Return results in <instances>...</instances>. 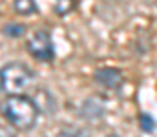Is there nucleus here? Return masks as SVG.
I'll use <instances>...</instances> for the list:
<instances>
[{
  "label": "nucleus",
  "instance_id": "f257e3e1",
  "mask_svg": "<svg viewBox=\"0 0 157 137\" xmlns=\"http://www.w3.org/2000/svg\"><path fill=\"white\" fill-rule=\"evenodd\" d=\"M2 115L13 128L28 132L37 124L39 106H37L35 99H31L24 93H15V95H7L4 99Z\"/></svg>",
  "mask_w": 157,
  "mask_h": 137
},
{
  "label": "nucleus",
  "instance_id": "f03ea898",
  "mask_svg": "<svg viewBox=\"0 0 157 137\" xmlns=\"http://www.w3.org/2000/svg\"><path fill=\"white\" fill-rule=\"evenodd\" d=\"M33 81H35V73L24 62H7L6 66H2L0 82H2V91L7 95L22 93L33 84Z\"/></svg>",
  "mask_w": 157,
  "mask_h": 137
},
{
  "label": "nucleus",
  "instance_id": "7ed1b4c3",
  "mask_svg": "<svg viewBox=\"0 0 157 137\" xmlns=\"http://www.w3.org/2000/svg\"><path fill=\"white\" fill-rule=\"evenodd\" d=\"M28 51L31 57H35L40 62H53L55 59V48L51 35L48 31H37L31 35V39L28 40Z\"/></svg>",
  "mask_w": 157,
  "mask_h": 137
},
{
  "label": "nucleus",
  "instance_id": "20e7f679",
  "mask_svg": "<svg viewBox=\"0 0 157 137\" xmlns=\"http://www.w3.org/2000/svg\"><path fill=\"white\" fill-rule=\"evenodd\" d=\"M93 79H95L97 84H101L108 90H117L124 81L121 70H117V68H101V70L95 71Z\"/></svg>",
  "mask_w": 157,
  "mask_h": 137
},
{
  "label": "nucleus",
  "instance_id": "39448f33",
  "mask_svg": "<svg viewBox=\"0 0 157 137\" xmlns=\"http://www.w3.org/2000/svg\"><path fill=\"white\" fill-rule=\"evenodd\" d=\"M78 113H80L82 119H86V121H99V119H102V115L106 113V106H104V102H102L101 97H88V99L82 102Z\"/></svg>",
  "mask_w": 157,
  "mask_h": 137
},
{
  "label": "nucleus",
  "instance_id": "423d86ee",
  "mask_svg": "<svg viewBox=\"0 0 157 137\" xmlns=\"http://www.w3.org/2000/svg\"><path fill=\"white\" fill-rule=\"evenodd\" d=\"M13 9L22 17H31L39 11L35 0H13Z\"/></svg>",
  "mask_w": 157,
  "mask_h": 137
},
{
  "label": "nucleus",
  "instance_id": "0eeeda50",
  "mask_svg": "<svg viewBox=\"0 0 157 137\" xmlns=\"http://www.w3.org/2000/svg\"><path fill=\"white\" fill-rule=\"evenodd\" d=\"M57 137H90V132L86 128H80L77 124H68L62 126Z\"/></svg>",
  "mask_w": 157,
  "mask_h": 137
},
{
  "label": "nucleus",
  "instance_id": "6e6552de",
  "mask_svg": "<svg viewBox=\"0 0 157 137\" xmlns=\"http://www.w3.org/2000/svg\"><path fill=\"white\" fill-rule=\"evenodd\" d=\"M139 126H141L143 132L152 134V132L155 130V121H154V117H152L150 113H141V115H139Z\"/></svg>",
  "mask_w": 157,
  "mask_h": 137
},
{
  "label": "nucleus",
  "instance_id": "1a4fd4ad",
  "mask_svg": "<svg viewBox=\"0 0 157 137\" xmlns=\"http://www.w3.org/2000/svg\"><path fill=\"white\" fill-rule=\"evenodd\" d=\"M24 31H26V28L24 26H20V24H7V26H4V35L6 37H22L24 35Z\"/></svg>",
  "mask_w": 157,
  "mask_h": 137
},
{
  "label": "nucleus",
  "instance_id": "9d476101",
  "mask_svg": "<svg viewBox=\"0 0 157 137\" xmlns=\"http://www.w3.org/2000/svg\"><path fill=\"white\" fill-rule=\"evenodd\" d=\"M71 7H73L71 0H57V4H55V11L60 13V15H66Z\"/></svg>",
  "mask_w": 157,
  "mask_h": 137
},
{
  "label": "nucleus",
  "instance_id": "9b49d317",
  "mask_svg": "<svg viewBox=\"0 0 157 137\" xmlns=\"http://www.w3.org/2000/svg\"><path fill=\"white\" fill-rule=\"evenodd\" d=\"M106 137H119V135H115V134H110V135H106Z\"/></svg>",
  "mask_w": 157,
  "mask_h": 137
}]
</instances>
